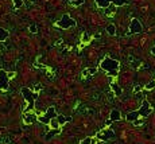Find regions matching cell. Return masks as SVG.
<instances>
[{
	"instance_id": "1",
	"label": "cell",
	"mask_w": 155,
	"mask_h": 144,
	"mask_svg": "<svg viewBox=\"0 0 155 144\" xmlns=\"http://www.w3.org/2000/svg\"><path fill=\"white\" fill-rule=\"evenodd\" d=\"M119 62L116 59H112L109 57H105L101 62V69H104L105 71H108L111 75H117V70H119Z\"/></svg>"
},
{
	"instance_id": "2",
	"label": "cell",
	"mask_w": 155,
	"mask_h": 144,
	"mask_svg": "<svg viewBox=\"0 0 155 144\" xmlns=\"http://www.w3.org/2000/svg\"><path fill=\"white\" fill-rule=\"evenodd\" d=\"M22 94H23L24 100L27 101V109L26 110H32L35 108V100H37V93H34L32 90L28 88H22Z\"/></svg>"
},
{
	"instance_id": "3",
	"label": "cell",
	"mask_w": 155,
	"mask_h": 144,
	"mask_svg": "<svg viewBox=\"0 0 155 144\" xmlns=\"http://www.w3.org/2000/svg\"><path fill=\"white\" fill-rule=\"evenodd\" d=\"M57 26L61 28H70V27H74L76 26V20L72 19L68 14H65V15H62L61 20H58L57 22Z\"/></svg>"
},
{
	"instance_id": "4",
	"label": "cell",
	"mask_w": 155,
	"mask_h": 144,
	"mask_svg": "<svg viewBox=\"0 0 155 144\" xmlns=\"http://www.w3.org/2000/svg\"><path fill=\"white\" fill-rule=\"evenodd\" d=\"M111 3H113L117 7H121V5H125L128 1L127 0H96V4L100 8H107Z\"/></svg>"
},
{
	"instance_id": "5",
	"label": "cell",
	"mask_w": 155,
	"mask_h": 144,
	"mask_svg": "<svg viewBox=\"0 0 155 144\" xmlns=\"http://www.w3.org/2000/svg\"><path fill=\"white\" fill-rule=\"evenodd\" d=\"M151 112H152V108L150 106V102H148L147 100H143V102H142V106H140V109L138 110L139 116L147 117L148 115H151Z\"/></svg>"
},
{
	"instance_id": "6",
	"label": "cell",
	"mask_w": 155,
	"mask_h": 144,
	"mask_svg": "<svg viewBox=\"0 0 155 144\" xmlns=\"http://www.w3.org/2000/svg\"><path fill=\"white\" fill-rule=\"evenodd\" d=\"M142 31H143L142 23L138 19H132L131 23H130V32L128 34H140Z\"/></svg>"
},
{
	"instance_id": "7",
	"label": "cell",
	"mask_w": 155,
	"mask_h": 144,
	"mask_svg": "<svg viewBox=\"0 0 155 144\" xmlns=\"http://www.w3.org/2000/svg\"><path fill=\"white\" fill-rule=\"evenodd\" d=\"M116 136V133L113 132L112 129H103L101 132L97 133V139L100 140H109V139H113Z\"/></svg>"
},
{
	"instance_id": "8",
	"label": "cell",
	"mask_w": 155,
	"mask_h": 144,
	"mask_svg": "<svg viewBox=\"0 0 155 144\" xmlns=\"http://www.w3.org/2000/svg\"><path fill=\"white\" fill-rule=\"evenodd\" d=\"M10 88V82H8V75L7 73L1 69L0 70V89L3 90H7Z\"/></svg>"
},
{
	"instance_id": "9",
	"label": "cell",
	"mask_w": 155,
	"mask_h": 144,
	"mask_svg": "<svg viewBox=\"0 0 155 144\" xmlns=\"http://www.w3.org/2000/svg\"><path fill=\"white\" fill-rule=\"evenodd\" d=\"M121 119V115L120 112L117 110V109H113V110H111V113H109V120L111 121H117Z\"/></svg>"
},
{
	"instance_id": "10",
	"label": "cell",
	"mask_w": 155,
	"mask_h": 144,
	"mask_svg": "<svg viewBox=\"0 0 155 144\" xmlns=\"http://www.w3.org/2000/svg\"><path fill=\"white\" fill-rule=\"evenodd\" d=\"M37 119H38V117L35 116L34 113H26V115H24V123H26V124H32L34 121H37Z\"/></svg>"
},
{
	"instance_id": "11",
	"label": "cell",
	"mask_w": 155,
	"mask_h": 144,
	"mask_svg": "<svg viewBox=\"0 0 155 144\" xmlns=\"http://www.w3.org/2000/svg\"><path fill=\"white\" fill-rule=\"evenodd\" d=\"M45 116L49 119V120H54L55 117H57V113H55V108H49L46 110V115Z\"/></svg>"
},
{
	"instance_id": "12",
	"label": "cell",
	"mask_w": 155,
	"mask_h": 144,
	"mask_svg": "<svg viewBox=\"0 0 155 144\" xmlns=\"http://www.w3.org/2000/svg\"><path fill=\"white\" fill-rule=\"evenodd\" d=\"M111 88H112V90H113V93L116 94L117 97H119V96H121V93H123V90H121V88L119 85H117V84H115V82H112V84H111Z\"/></svg>"
},
{
	"instance_id": "13",
	"label": "cell",
	"mask_w": 155,
	"mask_h": 144,
	"mask_svg": "<svg viewBox=\"0 0 155 144\" xmlns=\"http://www.w3.org/2000/svg\"><path fill=\"white\" fill-rule=\"evenodd\" d=\"M96 71H97L96 67H88V69L82 71V75H93V74H96Z\"/></svg>"
},
{
	"instance_id": "14",
	"label": "cell",
	"mask_w": 155,
	"mask_h": 144,
	"mask_svg": "<svg viewBox=\"0 0 155 144\" xmlns=\"http://www.w3.org/2000/svg\"><path fill=\"white\" fill-rule=\"evenodd\" d=\"M7 38H8V31L0 27V42H4Z\"/></svg>"
},
{
	"instance_id": "15",
	"label": "cell",
	"mask_w": 155,
	"mask_h": 144,
	"mask_svg": "<svg viewBox=\"0 0 155 144\" xmlns=\"http://www.w3.org/2000/svg\"><path fill=\"white\" fill-rule=\"evenodd\" d=\"M107 32H108L109 35H115V34H116V26H115V24H108Z\"/></svg>"
},
{
	"instance_id": "16",
	"label": "cell",
	"mask_w": 155,
	"mask_h": 144,
	"mask_svg": "<svg viewBox=\"0 0 155 144\" xmlns=\"http://www.w3.org/2000/svg\"><path fill=\"white\" fill-rule=\"evenodd\" d=\"M59 133V129H53V131H50V132L46 135V140H49V139H51L53 136H55V135H58Z\"/></svg>"
},
{
	"instance_id": "17",
	"label": "cell",
	"mask_w": 155,
	"mask_h": 144,
	"mask_svg": "<svg viewBox=\"0 0 155 144\" xmlns=\"http://www.w3.org/2000/svg\"><path fill=\"white\" fill-rule=\"evenodd\" d=\"M57 121L59 123V125H63L68 121V117H65V116H62V115H59V116H57Z\"/></svg>"
},
{
	"instance_id": "18",
	"label": "cell",
	"mask_w": 155,
	"mask_h": 144,
	"mask_svg": "<svg viewBox=\"0 0 155 144\" xmlns=\"http://www.w3.org/2000/svg\"><path fill=\"white\" fill-rule=\"evenodd\" d=\"M12 1H14V8L15 10H18L19 7L23 5V0H12Z\"/></svg>"
},
{
	"instance_id": "19",
	"label": "cell",
	"mask_w": 155,
	"mask_h": 144,
	"mask_svg": "<svg viewBox=\"0 0 155 144\" xmlns=\"http://www.w3.org/2000/svg\"><path fill=\"white\" fill-rule=\"evenodd\" d=\"M38 120L41 121V123H43V124H46V125H49V124L51 123V120H49V119H47L46 116H41V117L38 119Z\"/></svg>"
},
{
	"instance_id": "20",
	"label": "cell",
	"mask_w": 155,
	"mask_h": 144,
	"mask_svg": "<svg viewBox=\"0 0 155 144\" xmlns=\"http://www.w3.org/2000/svg\"><path fill=\"white\" fill-rule=\"evenodd\" d=\"M144 88H146V89H147V90H151V89H154V88H155V80H152V81H150V82H148V84H147V85L144 86Z\"/></svg>"
},
{
	"instance_id": "21",
	"label": "cell",
	"mask_w": 155,
	"mask_h": 144,
	"mask_svg": "<svg viewBox=\"0 0 155 144\" xmlns=\"http://www.w3.org/2000/svg\"><path fill=\"white\" fill-rule=\"evenodd\" d=\"M30 32L31 34H37V32H38V27H37V24H31L30 26Z\"/></svg>"
},
{
	"instance_id": "22",
	"label": "cell",
	"mask_w": 155,
	"mask_h": 144,
	"mask_svg": "<svg viewBox=\"0 0 155 144\" xmlns=\"http://www.w3.org/2000/svg\"><path fill=\"white\" fill-rule=\"evenodd\" d=\"M50 125H51V127H53L54 129H58V128H59V123H58L57 120H51Z\"/></svg>"
},
{
	"instance_id": "23",
	"label": "cell",
	"mask_w": 155,
	"mask_h": 144,
	"mask_svg": "<svg viewBox=\"0 0 155 144\" xmlns=\"http://www.w3.org/2000/svg\"><path fill=\"white\" fill-rule=\"evenodd\" d=\"M84 3H85V0H73V1H72V4L76 5V7H77V5H81V4H84Z\"/></svg>"
},
{
	"instance_id": "24",
	"label": "cell",
	"mask_w": 155,
	"mask_h": 144,
	"mask_svg": "<svg viewBox=\"0 0 155 144\" xmlns=\"http://www.w3.org/2000/svg\"><path fill=\"white\" fill-rule=\"evenodd\" d=\"M92 141H93V139H90V137H86V139H84V140H82L80 144H92Z\"/></svg>"
},
{
	"instance_id": "25",
	"label": "cell",
	"mask_w": 155,
	"mask_h": 144,
	"mask_svg": "<svg viewBox=\"0 0 155 144\" xmlns=\"http://www.w3.org/2000/svg\"><path fill=\"white\" fill-rule=\"evenodd\" d=\"M89 39H90L89 35H86V34H85V35L82 36V42H85V43H86V42H89Z\"/></svg>"
},
{
	"instance_id": "26",
	"label": "cell",
	"mask_w": 155,
	"mask_h": 144,
	"mask_svg": "<svg viewBox=\"0 0 155 144\" xmlns=\"http://www.w3.org/2000/svg\"><path fill=\"white\" fill-rule=\"evenodd\" d=\"M143 124V121L142 120H136V121H134V125H142Z\"/></svg>"
},
{
	"instance_id": "27",
	"label": "cell",
	"mask_w": 155,
	"mask_h": 144,
	"mask_svg": "<svg viewBox=\"0 0 155 144\" xmlns=\"http://www.w3.org/2000/svg\"><path fill=\"white\" fill-rule=\"evenodd\" d=\"M140 89H142V86H140V85H136V86H135V89H134V90H135V93H138V92H139Z\"/></svg>"
},
{
	"instance_id": "28",
	"label": "cell",
	"mask_w": 155,
	"mask_h": 144,
	"mask_svg": "<svg viewBox=\"0 0 155 144\" xmlns=\"http://www.w3.org/2000/svg\"><path fill=\"white\" fill-rule=\"evenodd\" d=\"M7 75H8V78H12V77H15V73H7Z\"/></svg>"
},
{
	"instance_id": "29",
	"label": "cell",
	"mask_w": 155,
	"mask_h": 144,
	"mask_svg": "<svg viewBox=\"0 0 155 144\" xmlns=\"http://www.w3.org/2000/svg\"><path fill=\"white\" fill-rule=\"evenodd\" d=\"M39 89H41V85H39V84H38V85H35V93H37Z\"/></svg>"
},
{
	"instance_id": "30",
	"label": "cell",
	"mask_w": 155,
	"mask_h": 144,
	"mask_svg": "<svg viewBox=\"0 0 155 144\" xmlns=\"http://www.w3.org/2000/svg\"><path fill=\"white\" fill-rule=\"evenodd\" d=\"M151 54H152V55H155V46H154V47H151Z\"/></svg>"
}]
</instances>
